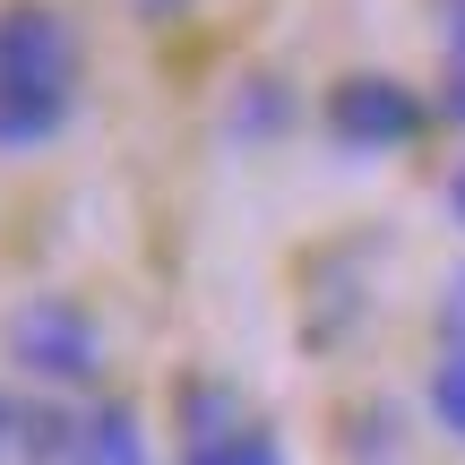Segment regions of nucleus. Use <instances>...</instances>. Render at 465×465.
Segmentation results:
<instances>
[{
  "label": "nucleus",
  "mask_w": 465,
  "mask_h": 465,
  "mask_svg": "<svg viewBox=\"0 0 465 465\" xmlns=\"http://www.w3.org/2000/svg\"><path fill=\"white\" fill-rule=\"evenodd\" d=\"M17 414H26V405L0 388V465H17Z\"/></svg>",
  "instance_id": "nucleus-9"
},
{
  "label": "nucleus",
  "mask_w": 465,
  "mask_h": 465,
  "mask_svg": "<svg viewBox=\"0 0 465 465\" xmlns=\"http://www.w3.org/2000/svg\"><path fill=\"white\" fill-rule=\"evenodd\" d=\"M78 457V414L52 397H26V414H17V465H69Z\"/></svg>",
  "instance_id": "nucleus-5"
},
{
  "label": "nucleus",
  "mask_w": 465,
  "mask_h": 465,
  "mask_svg": "<svg viewBox=\"0 0 465 465\" xmlns=\"http://www.w3.org/2000/svg\"><path fill=\"white\" fill-rule=\"evenodd\" d=\"M449 104L465 121V0H449Z\"/></svg>",
  "instance_id": "nucleus-8"
},
{
  "label": "nucleus",
  "mask_w": 465,
  "mask_h": 465,
  "mask_svg": "<svg viewBox=\"0 0 465 465\" xmlns=\"http://www.w3.org/2000/svg\"><path fill=\"white\" fill-rule=\"evenodd\" d=\"M449 207H457V224H465V164H457V182H449Z\"/></svg>",
  "instance_id": "nucleus-10"
},
{
  "label": "nucleus",
  "mask_w": 465,
  "mask_h": 465,
  "mask_svg": "<svg viewBox=\"0 0 465 465\" xmlns=\"http://www.w3.org/2000/svg\"><path fill=\"white\" fill-rule=\"evenodd\" d=\"M431 414L465 440V336H449V345H440V371H431Z\"/></svg>",
  "instance_id": "nucleus-7"
},
{
  "label": "nucleus",
  "mask_w": 465,
  "mask_h": 465,
  "mask_svg": "<svg viewBox=\"0 0 465 465\" xmlns=\"http://www.w3.org/2000/svg\"><path fill=\"white\" fill-rule=\"evenodd\" d=\"M147 9H182V0H147Z\"/></svg>",
  "instance_id": "nucleus-11"
},
{
  "label": "nucleus",
  "mask_w": 465,
  "mask_h": 465,
  "mask_svg": "<svg viewBox=\"0 0 465 465\" xmlns=\"http://www.w3.org/2000/svg\"><path fill=\"white\" fill-rule=\"evenodd\" d=\"M182 465H284V449L259 431V422H232V431H216V440H190Z\"/></svg>",
  "instance_id": "nucleus-6"
},
{
  "label": "nucleus",
  "mask_w": 465,
  "mask_h": 465,
  "mask_svg": "<svg viewBox=\"0 0 465 465\" xmlns=\"http://www.w3.org/2000/svg\"><path fill=\"white\" fill-rule=\"evenodd\" d=\"M69 465H147V431H138V405H86L78 414V457Z\"/></svg>",
  "instance_id": "nucleus-4"
},
{
  "label": "nucleus",
  "mask_w": 465,
  "mask_h": 465,
  "mask_svg": "<svg viewBox=\"0 0 465 465\" xmlns=\"http://www.w3.org/2000/svg\"><path fill=\"white\" fill-rule=\"evenodd\" d=\"M328 138L336 147H353V155H388V147H414L422 138V95L405 78H380V69H362V78H336L328 86Z\"/></svg>",
  "instance_id": "nucleus-3"
},
{
  "label": "nucleus",
  "mask_w": 465,
  "mask_h": 465,
  "mask_svg": "<svg viewBox=\"0 0 465 465\" xmlns=\"http://www.w3.org/2000/svg\"><path fill=\"white\" fill-rule=\"evenodd\" d=\"M9 362L26 371V380H44V388H95L104 328L78 311V302L44 293V302H26V311L9 319Z\"/></svg>",
  "instance_id": "nucleus-2"
},
{
  "label": "nucleus",
  "mask_w": 465,
  "mask_h": 465,
  "mask_svg": "<svg viewBox=\"0 0 465 465\" xmlns=\"http://www.w3.org/2000/svg\"><path fill=\"white\" fill-rule=\"evenodd\" d=\"M78 26L52 0H9L0 9V147H52L78 113Z\"/></svg>",
  "instance_id": "nucleus-1"
}]
</instances>
